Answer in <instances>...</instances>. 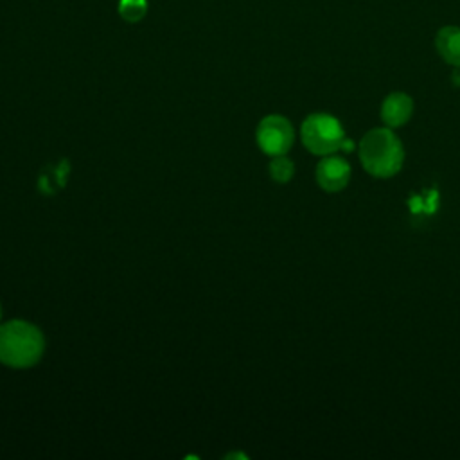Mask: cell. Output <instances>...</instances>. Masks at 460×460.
<instances>
[{"label":"cell","instance_id":"10","mask_svg":"<svg viewBox=\"0 0 460 460\" xmlns=\"http://www.w3.org/2000/svg\"><path fill=\"white\" fill-rule=\"evenodd\" d=\"M0 318H2V305H0Z\"/></svg>","mask_w":460,"mask_h":460},{"label":"cell","instance_id":"4","mask_svg":"<svg viewBox=\"0 0 460 460\" xmlns=\"http://www.w3.org/2000/svg\"><path fill=\"white\" fill-rule=\"evenodd\" d=\"M255 140L259 149L270 158L277 155H286L295 142V129L284 115L271 113L261 119V122L257 124Z\"/></svg>","mask_w":460,"mask_h":460},{"label":"cell","instance_id":"2","mask_svg":"<svg viewBox=\"0 0 460 460\" xmlns=\"http://www.w3.org/2000/svg\"><path fill=\"white\" fill-rule=\"evenodd\" d=\"M45 350L41 331L25 320H9L0 325V363L11 368L36 365Z\"/></svg>","mask_w":460,"mask_h":460},{"label":"cell","instance_id":"3","mask_svg":"<svg viewBox=\"0 0 460 460\" xmlns=\"http://www.w3.org/2000/svg\"><path fill=\"white\" fill-rule=\"evenodd\" d=\"M300 138L304 147L318 156L338 153L345 144V131L341 122L331 113H309L300 126Z\"/></svg>","mask_w":460,"mask_h":460},{"label":"cell","instance_id":"8","mask_svg":"<svg viewBox=\"0 0 460 460\" xmlns=\"http://www.w3.org/2000/svg\"><path fill=\"white\" fill-rule=\"evenodd\" d=\"M268 172L273 181L288 183L295 174V164L286 155H277V156H271L268 164Z\"/></svg>","mask_w":460,"mask_h":460},{"label":"cell","instance_id":"9","mask_svg":"<svg viewBox=\"0 0 460 460\" xmlns=\"http://www.w3.org/2000/svg\"><path fill=\"white\" fill-rule=\"evenodd\" d=\"M146 11H147L146 0H119V14L129 23L142 20Z\"/></svg>","mask_w":460,"mask_h":460},{"label":"cell","instance_id":"5","mask_svg":"<svg viewBox=\"0 0 460 460\" xmlns=\"http://www.w3.org/2000/svg\"><path fill=\"white\" fill-rule=\"evenodd\" d=\"M314 178H316V183L320 185L322 190H325V192H340V190H343L349 185L350 164L343 156H340L336 153L325 155L316 164Z\"/></svg>","mask_w":460,"mask_h":460},{"label":"cell","instance_id":"1","mask_svg":"<svg viewBox=\"0 0 460 460\" xmlns=\"http://www.w3.org/2000/svg\"><path fill=\"white\" fill-rule=\"evenodd\" d=\"M363 169L374 178H392L404 164V147L392 128L368 129L358 146Z\"/></svg>","mask_w":460,"mask_h":460},{"label":"cell","instance_id":"7","mask_svg":"<svg viewBox=\"0 0 460 460\" xmlns=\"http://www.w3.org/2000/svg\"><path fill=\"white\" fill-rule=\"evenodd\" d=\"M435 49L438 56L455 68H460V27L446 25L435 36Z\"/></svg>","mask_w":460,"mask_h":460},{"label":"cell","instance_id":"6","mask_svg":"<svg viewBox=\"0 0 460 460\" xmlns=\"http://www.w3.org/2000/svg\"><path fill=\"white\" fill-rule=\"evenodd\" d=\"M413 99L404 92H392L381 102V120L386 128H401L404 126L413 115Z\"/></svg>","mask_w":460,"mask_h":460}]
</instances>
